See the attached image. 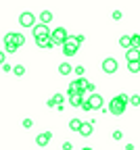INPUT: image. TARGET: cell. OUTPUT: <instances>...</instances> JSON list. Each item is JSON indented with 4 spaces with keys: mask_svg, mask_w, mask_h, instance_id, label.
<instances>
[{
    "mask_svg": "<svg viewBox=\"0 0 140 150\" xmlns=\"http://www.w3.org/2000/svg\"><path fill=\"white\" fill-rule=\"evenodd\" d=\"M119 46L126 48V50H130L132 48V35H121V38H119Z\"/></svg>",
    "mask_w": 140,
    "mask_h": 150,
    "instance_id": "cell-12",
    "label": "cell"
},
{
    "mask_svg": "<svg viewBox=\"0 0 140 150\" xmlns=\"http://www.w3.org/2000/svg\"><path fill=\"white\" fill-rule=\"evenodd\" d=\"M121 138H124V134H121L119 129H117V131H113V140H121Z\"/></svg>",
    "mask_w": 140,
    "mask_h": 150,
    "instance_id": "cell-26",
    "label": "cell"
},
{
    "mask_svg": "<svg viewBox=\"0 0 140 150\" xmlns=\"http://www.w3.org/2000/svg\"><path fill=\"white\" fill-rule=\"evenodd\" d=\"M128 69H130L132 73H138V71H140V63H128Z\"/></svg>",
    "mask_w": 140,
    "mask_h": 150,
    "instance_id": "cell-20",
    "label": "cell"
},
{
    "mask_svg": "<svg viewBox=\"0 0 140 150\" xmlns=\"http://www.w3.org/2000/svg\"><path fill=\"white\" fill-rule=\"evenodd\" d=\"M4 56H6V52H4V50H0V67L4 65Z\"/></svg>",
    "mask_w": 140,
    "mask_h": 150,
    "instance_id": "cell-27",
    "label": "cell"
},
{
    "mask_svg": "<svg viewBox=\"0 0 140 150\" xmlns=\"http://www.w3.org/2000/svg\"><path fill=\"white\" fill-rule=\"evenodd\" d=\"M82 108H84V110H92V104H90V100H84V102H82Z\"/></svg>",
    "mask_w": 140,
    "mask_h": 150,
    "instance_id": "cell-25",
    "label": "cell"
},
{
    "mask_svg": "<svg viewBox=\"0 0 140 150\" xmlns=\"http://www.w3.org/2000/svg\"><path fill=\"white\" fill-rule=\"evenodd\" d=\"M50 138H52V134H50V131H44V134H38V138H36V144H38V146H46V144L50 142Z\"/></svg>",
    "mask_w": 140,
    "mask_h": 150,
    "instance_id": "cell-8",
    "label": "cell"
},
{
    "mask_svg": "<svg viewBox=\"0 0 140 150\" xmlns=\"http://www.w3.org/2000/svg\"><path fill=\"white\" fill-rule=\"evenodd\" d=\"M126 61L128 63H140V50H136V48L126 50Z\"/></svg>",
    "mask_w": 140,
    "mask_h": 150,
    "instance_id": "cell-7",
    "label": "cell"
},
{
    "mask_svg": "<svg viewBox=\"0 0 140 150\" xmlns=\"http://www.w3.org/2000/svg\"><path fill=\"white\" fill-rule=\"evenodd\" d=\"M82 150H92V148H88V146H86V148H82Z\"/></svg>",
    "mask_w": 140,
    "mask_h": 150,
    "instance_id": "cell-32",
    "label": "cell"
},
{
    "mask_svg": "<svg viewBox=\"0 0 140 150\" xmlns=\"http://www.w3.org/2000/svg\"><path fill=\"white\" fill-rule=\"evenodd\" d=\"M113 19H115V21H119V19H121V13L115 11V13H113Z\"/></svg>",
    "mask_w": 140,
    "mask_h": 150,
    "instance_id": "cell-29",
    "label": "cell"
},
{
    "mask_svg": "<svg viewBox=\"0 0 140 150\" xmlns=\"http://www.w3.org/2000/svg\"><path fill=\"white\" fill-rule=\"evenodd\" d=\"M52 21V13L50 11H42V13H40V23H42V25H48Z\"/></svg>",
    "mask_w": 140,
    "mask_h": 150,
    "instance_id": "cell-11",
    "label": "cell"
},
{
    "mask_svg": "<svg viewBox=\"0 0 140 150\" xmlns=\"http://www.w3.org/2000/svg\"><path fill=\"white\" fill-rule=\"evenodd\" d=\"M77 50H79V46L73 42V38H67V42L63 44V54L65 56H75Z\"/></svg>",
    "mask_w": 140,
    "mask_h": 150,
    "instance_id": "cell-4",
    "label": "cell"
},
{
    "mask_svg": "<svg viewBox=\"0 0 140 150\" xmlns=\"http://www.w3.org/2000/svg\"><path fill=\"white\" fill-rule=\"evenodd\" d=\"M77 134H79V136H84V138L92 136V123H82V127H79Z\"/></svg>",
    "mask_w": 140,
    "mask_h": 150,
    "instance_id": "cell-10",
    "label": "cell"
},
{
    "mask_svg": "<svg viewBox=\"0 0 140 150\" xmlns=\"http://www.w3.org/2000/svg\"><path fill=\"white\" fill-rule=\"evenodd\" d=\"M82 123H84V121H79V119H71V121H69V129H71V131H79Z\"/></svg>",
    "mask_w": 140,
    "mask_h": 150,
    "instance_id": "cell-16",
    "label": "cell"
},
{
    "mask_svg": "<svg viewBox=\"0 0 140 150\" xmlns=\"http://www.w3.org/2000/svg\"><path fill=\"white\" fill-rule=\"evenodd\" d=\"M103 71L105 73H115L117 71V61L115 59H105L103 61Z\"/></svg>",
    "mask_w": 140,
    "mask_h": 150,
    "instance_id": "cell-6",
    "label": "cell"
},
{
    "mask_svg": "<svg viewBox=\"0 0 140 150\" xmlns=\"http://www.w3.org/2000/svg\"><path fill=\"white\" fill-rule=\"evenodd\" d=\"M82 102H84L82 94H73V96H69V104L71 106H82Z\"/></svg>",
    "mask_w": 140,
    "mask_h": 150,
    "instance_id": "cell-13",
    "label": "cell"
},
{
    "mask_svg": "<svg viewBox=\"0 0 140 150\" xmlns=\"http://www.w3.org/2000/svg\"><path fill=\"white\" fill-rule=\"evenodd\" d=\"M130 102H132L134 106H140V96H138V94H134V96H130Z\"/></svg>",
    "mask_w": 140,
    "mask_h": 150,
    "instance_id": "cell-21",
    "label": "cell"
},
{
    "mask_svg": "<svg viewBox=\"0 0 140 150\" xmlns=\"http://www.w3.org/2000/svg\"><path fill=\"white\" fill-rule=\"evenodd\" d=\"M71 148H73L71 142H65V144H63V150H71Z\"/></svg>",
    "mask_w": 140,
    "mask_h": 150,
    "instance_id": "cell-30",
    "label": "cell"
},
{
    "mask_svg": "<svg viewBox=\"0 0 140 150\" xmlns=\"http://www.w3.org/2000/svg\"><path fill=\"white\" fill-rule=\"evenodd\" d=\"M34 35H36V40H46V38H50L48 25H42V23L34 25Z\"/></svg>",
    "mask_w": 140,
    "mask_h": 150,
    "instance_id": "cell-3",
    "label": "cell"
},
{
    "mask_svg": "<svg viewBox=\"0 0 140 150\" xmlns=\"http://www.w3.org/2000/svg\"><path fill=\"white\" fill-rule=\"evenodd\" d=\"M128 102H130V98L126 96V94H119V96H115L109 102V112H113V115H124Z\"/></svg>",
    "mask_w": 140,
    "mask_h": 150,
    "instance_id": "cell-1",
    "label": "cell"
},
{
    "mask_svg": "<svg viewBox=\"0 0 140 150\" xmlns=\"http://www.w3.org/2000/svg\"><path fill=\"white\" fill-rule=\"evenodd\" d=\"M31 125H34V121H31L29 117H25V119H23V127H25V129H29Z\"/></svg>",
    "mask_w": 140,
    "mask_h": 150,
    "instance_id": "cell-23",
    "label": "cell"
},
{
    "mask_svg": "<svg viewBox=\"0 0 140 150\" xmlns=\"http://www.w3.org/2000/svg\"><path fill=\"white\" fill-rule=\"evenodd\" d=\"M2 71H6V73H9V71H13V67H11L9 63H4V65H2Z\"/></svg>",
    "mask_w": 140,
    "mask_h": 150,
    "instance_id": "cell-28",
    "label": "cell"
},
{
    "mask_svg": "<svg viewBox=\"0 0 140 150\" xmlns=\"http://www.w3.org/2000/svg\"><path fill=\"white\" fill-rule=\"evenodd\" d=\"M71 71H73V67L69 63H61V65H59V73H61V75H69Z\"/></svg>",
    "mask_w": 140,
    "mask_h": 150,
    "instance_id": "cell-14",
    "label": "cell"
},
{
    "mask_svg": "<svg viewBox=\"0 0 140 150\" xmlns=\"http://www.w3.org/2000/svg\"><path fill=\"white\" fill-rule=\"evenodd\" d=\"M23 44H25V35H23V33H17V31H15V46L19 48V46H23Z\"/></svg>",
    "mask_w": 140,
    "mask_h": 150,
    "instance_id": "cell-17",
    "label": "cell"
},
{
    "mask_svg": "<svg viewBox=\"0 0 140 150\" xmlns=\"http://www.w3.org/2000/svg\"><path fill=\"white\" fill-rule=\"evenodd\" d=\"M67 38H69V35H67V29H65V27H56V29L50 31V40H52L54 46H56V44L63 46V44L67 42Z\"/></svg>",
    "mask_w": 140,
    "mask_h": 150,
    "instance_id": "cell-2",
    "label": "cell"
},
{
    "mask_svg": "<svg viewBox=\"0 0 140 150\" xmlns=\"http://www.w3.org/2000/svg\"><path fill=\"white\" fill-rule=\"evenodd\" d=\"M73 42L79 46V44H84V35H73Z\"/></svg>",
    "mask_w": 140,
    "mask_h": 150,
    "instance_id": "cell-24",
    "label": "cell"
},
{
    "mask_svg": "<svg viewBox=\"0 0 140 150\" xmlns=\"http://www.w3.org/2000/svg\"><path fill=\"white\" fill-rule=\"evenodd\" d=\"M132 48L140 50V35L138 33H132Z\"/></svg>",
    "mask_w": 140,
    "mask_h": 150,
    "instance_id": "cell-19",
    "label": "cell"
},
{
    "mask_svg": "<svg viewBox=\"0 0 140 150\" xmlns=\"http://www.w3.org/2000/svg\"><path fill=\"white\" fill-rule=\"evenodd\" d=\"M13 73L17 75V77H21V75H25V67L23 65H15L13 67Z\"/></svg>",
    "mask_w": 140,
    "mask_h": 150,
    "instance_id": "cell-18",
    "label": "cell"
},
{
    "mask_svg": "<svg viewBox=\"0 0 140 150\" xmlns=\"http://www.w3.org/2000/svg\"><path fill=\"white\" fill-rule=\"evenodd\" d=\"M75 73L77 75H84V67H75Z\"/></svg>",
    "mask_w": 140,
    "mask_h": 150,
    "instance_id": "cell-31",
    "label": "cell"
},
{
    "mask_svg": "<svg viewBox=\"0 0 140 150\" xmlns=\"http://www.w3.org/2000/svg\"><path fill=\"white\" fill-rule=\"evenodd\" d=\"M88 100H90L92 108H101V106H103V96H101V94H96V92L92 94V96H90Z\"/></svg>",
    "mask_w": 140,
    "mask_h": 150,
    "instance_id": "cell-9",
    "label": "cell"
},
{
    "mask_svg": "<svg viewBox=\"0 0 140 150\" xmlns=\"http://www.w3.org/2000/svg\"><path fill=\"white\" fill-rule=\"evenodd\" d=\"M4 52L13 54V52H17V46H15V44H9V46H4Z\"/></svg>",
    "mask_w": 140,
    "mask_h": 150,
    "instance_id": "cell-22",
    "label": "cell"
},
{
    "mask_svg": "<svg viewBox=\"0 0 140 150\" xmlns=\"http://www.w3.org/2000/svg\"><path fill=\"white\" fill-rule=\"evenodd\" d=\"M36 44H38L40 48H52V46H54L50 38H46V40H36Z\"/></svg>",
    "mask_w": 140,
    "mask_h": 150,
    "instance_id": "cell-15",
    "label": "cell"
},
{
    "mask_svg": "<svg viewBox=\"0 0 140 150\" xmlns=\"http://www.w3.org/2000/svg\"><path fill=\"white\" fill-rule=\"evenodd\" d=\"M19 23H21L23 27H34L36 25V17L29 11H25V13H21V17H19Z\"/></svg>",
    "mask_w": 140,
    "mask_h": 150,
    "instance_id": "cell-5",
    "label": "cell"
}]
</instances>
